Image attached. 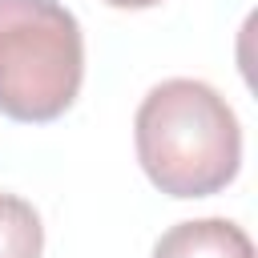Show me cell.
<instances>
[{
	"instance_id": "6da1fadb",
	"label": "cell",
	"mask_w": 258,
	"mask_h": 258,
	"mask_svg": "<svg viewBox=\"0 0 258 258\" xmlns=\"http://www.w3.org/2000/svg\"><path fill=\"white\" fill-rule=\"evenodd\" d=\"M137 161L169 198H210L238 177L242 129L226 97L202 81L173 77L149 89L133 121Z\"/></svg>"
},
{
	"instance_id": "7a4b0ae2",
	"label": "cell",
	"mask_w": 258,
	"mask_h": 258,
	"mask_svg": "<svg viewBox=\"0 0 258 258\" xmlns=\"http://www.w3.org/2000/svg\"><path fill=\"white\" fill-rule=\"evenodd\" d=\"M85 40L60 0H0V113L56 121L81 93Z\"/></svg>"
},
{
	"instance_id": "3957f363",
	"label": "cell",
	"mask_w": 258,
	"mask_h": 258,
	"mask_svg": "<svg viewBox=\"0 0 258 258\" xmlns=\"http://www.w3.org/2000/svg\"><path fill=\"white\" fill-rule=\"evenodd\" d=\"M153 258H254V242L238 222L198 218L165 230L153 246Z\"/></svg>"
},
{
	"instance_id": "277c9868",
	"label": "cell",
	"mask_w": 258,
	"mask_h": 258,
	"mask_svg": "<svg viewBox=\"0 0 258 258\" xmlns=\"http://www.w3.org/2000/svg\"><path fill=\"white\" fill-rule=\"evenodd\" d=\"M40 214L16 194H0V258H40Z\"/></svg>"
},
{
	"instance_id": "5b68a950",
	"label": "cell",
	"mask_w": 258,
	"mask_h": 258,
	"mask_svg": "<svg viewBox=\"0 0 258 258\" xmlns=\"http://www.w3.org/2000/svg\"><path fill=\"white\" fill-rule=\"evenodd\" d=\"M105 4H113V8H153L161 0H105Z\"/></svg>"
}]
</instances>
